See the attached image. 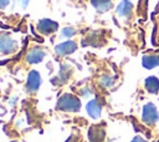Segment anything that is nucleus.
Returning <instances> with one entry per match:
<instances>
[{
    "mask_svg": "<svg viewBox=\"0 0 159 142\" xmlns=\"http://www.w3.org/2000/svg\"><path fill=\"white\" fill-rule=\"evenodd\" d=\"M81 108V101L73 95L65 93L60 97L57 101V110L61 111H70V112H77Z\"/></svg>",
    "mask_w": 159,
    "mask_h": 142,
    "instance_id": "1",
    "label": "nucleus"
},
{
    "mask_svg": "<svg viewBox=\"0 0 159 142\" xmlns=\"http://www.w3.org/2000/svg\"><path fill=\"white\" fill-rule=\"evenodd\" d=\"M142 120L144 123L152 126L154 123L158 122L159 120V112L157 110V107L154 106V103L152 102H148L144 105L143 107V112H142Z\"/></svg>",
    "mask_w": 159,
    "mask_h": 142,
    "instance_id": "2",
    "label": "nucleus"
},
{
    "mask_svg": "<svg viewBox=\"0 0 159 142\" xmlns=\"http://www.w3.org/2000/svg\"><path fill=\"white\" fill-rule=\"evenodd\" d=\"M16 49H17V44L12 37H10L6 34L0 35V52L1 54H12L16 51Z\"/></svg>",
    "mask_w": 159,
    "mask_h": 142,
    "instance_id": "3",
    "label": "nucleus"
},
{
    "mask_svg": "<svg viewBox=\"0 0 159 142\" xmlns=\"http://www.w3.org/2000/svg\"><path fill=\"white\" fill-rule=\"evenodd\" d=\"M37 29H39V31H41L42 34L48 35V34L55 32V31L58 29V25H57V22H55V21H52V20H50V19H42V20L39 21Z\"/></svg>",
    "mask_w": 159,
    "mask_h": 142,
    "instance_id": "4",
    "label": "nucleus"
},
{
    "mask_svg": "<svg viewBox=\"0 0 159 142\" xmlns=\"http://www.w3.org/2000/svg\"><path fill=\"white\" fill-rule=\"evenodd\" d=\"M76 49H77L76 42H73V41H66V42H62V44L57 45L56 49H55V52L58 56H65V55L72 54Z\"/></svg>",
    "mask_w": 159,
    "mask_h": 142,
    "instance_id": "5",
    "label": "nucleus"
},
{
    "mask_svg": "<svg viewBox=\"0 0 159 142\" xmlns=\"http://www.w3.org/2000/svg\"><path fill=\"white\" fill-rule=\"evenodd\" d=\"M104 136L106 132L102 126H92L88 131V137L91 142H103Z\"/></svg>",
    "mask_w": 159,
    "mask_h": 142,
    "instance_id": "6",
    "label": "nucleus"
},
{
    "mask_svg": "<svg viewBox=\"0 0 159 142\" xmlns=\"http://www.w3.org/2000/svg\"><path fill=\"white\" fill-rule=\"evenodd\" d=\"M116 11H117V14H118L120 17H127V19H128V17H130V15H132L133 5H132V2H130L129 0H122V1L118 4Z\"/></svg>",
    "mask_w": 159,
    "mask_h": 142,
    "instance_id": "7",
    "label": "nucleus"
},
{
    "mask_svg": "<svg viewBox=\"0 0 159 142\" xmlns=\"http://www.w3.org/2000/svg\"><path fill=\"white\" fill-rule=\"evenodd\" d=\"M41 85V76L37 71H31L27 77V90L35 92Z\"/></svg>",
    "mask_w": 159,
    "mask_h": 142,
    "instance_id": "8",
    "label": "nucleus"
},
{
    "mask_svg": "<svg viewBox=\"0 0 159 142\" xmlns=\"http://www.w3.org/2000/svg\"><path fill=\"white\" fill-rule=\"evenodd\" d=\"M46 52L45 50L40 49V47H34L29 54H27V61L30 64H37V62H41L42 59L45 57Z\"/></svg>",
    "mask_w": 159,
    "mask_h": 142,
    "instance_id": "9",
    "label": "nucleus"
},
{
    "mask_svg": "<svg viewBox=\"0 0 159 142\" xmlns=\"http://www.w3.org/2000/svg\"><path fill=\"white\" fill-rule=\"evenodd\" d=\"M87 112L88 115L92 117V118H98L101 116V112H102V107L99 105V102L97 100H91L88 103H87Z\"/></svg>",
    "mask_w": 159,
    "mask_h": 142,
    "instance_id": "10",
    "label": "nucleus"
},
{
    "mask_svg": "<svg viewBox=\"0 0 159 142\" xmlns=\"http://www.w3.org/2000/svg\"><path fill=\"white\" fill-rule=\"evenodd\" d=\"M142 65L148 70L159 66V55H145V56H143Z\"/></svg>",
    "mask_w": 159,
    "mask_h": 142,
    "instance_id": "11",
    "label": "nucleus"
},
{
    "mask_svg": "<svg viewBox=\"0 0 159 142\" xmlns=\"http://www.w3.org/2000/svg\"><path fill=\"white\" fill-rule=\"evenodd\" d=\"M145 88L150 93H158L159 91V80L155 76H149L145 78Z\"/></svg>",
    "mask_w": 159,
    "mask_h": 142,
    "instance_id": "12",
    "label": "nucleus"
},
{
    "mask_svg": "<svg viewBox=\"0 0 159 142\" xmlns=\"http://www.w3.org/2000/svg\"><path fill=\"white\" fill-rule=\"evenodd\" d=\"M91 2L98 12H106L112 7V1L111 0H92Z\"/></svg>",
    "mask_w": 159,
    "mask_h": 142,
    "instance_id": "13",
    "label": "nucleus"
},
{
    "mask_svg": "<svg viewBox=\"0 0 159 142\" xmlns=\"http://www.w3.org/2000/svg\"><path fill=\"white\" fill-rule=\"evenodd\" d=\"M101 82L104 85V86H112L113 85V82H114V78L113 77H111V76H103L102 78H101Z\"/></svg>",
    "mask_w": 159,
    "mask_h": 142,
    "instance_id": "14",
    "label": "nucleus"
},
{
    "mask_svg": "<svg viewBox=\"0 0 159 142\" xmlns=\"http://www.w3.org/2000/svg\"><path fill=\"white\" fill-rule=\"evenodd\" d=\"M62 34H63L66 37H72V36L76 34V31H75L72 27H65V29L62 30Z\"/></svg>",
    "mask_w": 159,
    "mask_h": 142,
    "instance_id": "15",
    "label": "nucleus"
},
{
    "mask_svg": "<svg viewBox=\"0 0 159 142\" xmlns=\"http://www.w3.org/2000/svg\"><path fill=\"white\" fill-rule=\"evenodd\" d=\"M9 2H10V0H0V9H4V7H6Z\"/></svg>",
    "mask_w": 159,
    "mask_h": 142,
    "instance_id": "16",
    "label": "nucleus"
},
{
    "mask_svg": "<svg viewBox=\"0 0 159 142\" xmlns=\"http://www.w3.org/2000/svg\"><path fill=\"white\" fill-rule=\"evenodd\" d=\"M132 142H147L144 138H142L140 136H135L133 140H132Z\"/></svg>",
    "mask_w": 159,
    "mask_h": 142,
    "instance_id": "17",
    "label": "nucleus"
},
{
    "mask_svg": "<svg viewBox=\"0 0 159 142\" xmlns=\"http://www.w3.org/2000/svg\"><path fill=\"white\" fill-rule=\"evenodd\" d=\"M67 142H75V138H73V137H71L70 140H67Z\"/></svg>",
    "mask_w": 159,
    "mask_h": 142,
    "instance_id": "18",
    "label": "nucleus"
},
{
    "mask_svg": "<svg viewBox=\"0 0 159 142\" xmlns=\"http://www.w3.org/2000/svg\"><path fill=\"white\" fill-rule=\"evenodd\" d=\"M157 142H159V141H157Z\"/></svg>",
    "mask_w": 159,
    "mask_h": 142,
    "instance_id": "19",
    "label": "nucleus"
}]
</instances>
